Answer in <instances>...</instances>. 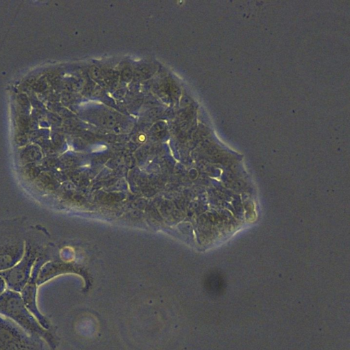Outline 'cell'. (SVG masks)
I'll return each instance as SVG.
<instances>
[{"label":"cell","instance_id":"cell-3","mask_svg":"<svg viewBox=\"0 0 350 350\" xmlns=\"http://www.w3.org/2000/svg\"><path fill=\"white\" fill-rule=\"evenodd\" d=\"M45 342L0 314V350H45Z\"/></svg>","mask_w":350,"mask_h":350},{"label":"cell","instance_id":"cell-4","mask_svg":"<svg viewBox=\"0 0 350 350\" xmlns=\"http://www.w3.org/2000/svg\"><path fill=\"white\" fill-rule=\"evenodd\" d=\"M5 287V281L0 277V295L4 292Z\"/></svg>","mask_w":350,"mask_h":350},{"label":"cell","instance_id":"cell-1","mask_svg":"<svg viewBox=\"0 0 350 350\" xmlns=\"http://www.w3.org/2000/svg\"><path fill=\"white\" fill-rule=\"evenodd\" d=\"M0 314L10 319L27 334L42 339L50 347L56 349L59 339L54 328L46 329L25 306L18 292L7 290L0 295Z\"/></svg>","mask_w":350,"mask_h":350},{"label":"cell","instance_id":"cell-2","mask_svg":"<svg viewBox=\"0 0 350 350\" xmlns=\"http://www.w3.org/2000/svg\"><path fill=\"white\" fill-rule=\"evenodd\" d=\"M25 233L22 219L0 221V271L11 267L19 258Z\"/></svg>","mask_w":350,"mask_h":350},{"label":"cell","instance_id":"cell-5","mask_svg":"<svg viewBox=\"0 0 350 350\" xmlns=\"http://www.w3.org/2000/svg\"><path fill=\"white\" fill-rule=\"evenodd\" d=\"M50 350H56V349H50Z\"/></svg>","mask_w":350,"mask_h":350}]
</instances>
